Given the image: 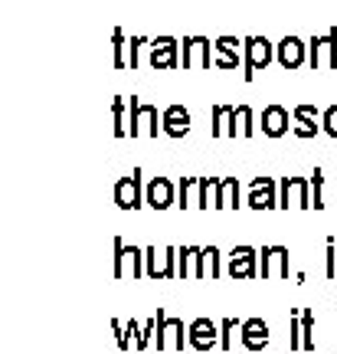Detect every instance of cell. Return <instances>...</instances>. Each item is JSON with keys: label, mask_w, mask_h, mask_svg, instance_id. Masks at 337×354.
<instances>
[{"label": "cell", "mask_w": 337, "mask_h": 354, "mask_svg": "<svg viewBox=\"0 0 337 354\" xmlns=\"http://www.w3.org/2000/svg\"><path fill=\"white\" fill-rule=\"evenodd\" d=\"M272 59H275V46L265 37L242 39V79H246V82H252L256 73H262Z\"/></svg>", "instance_id": "obj_1"}, {"label": "cell", "mask_w": 337, "mask_h": 354, "mask_svg": "<svg viewBox=\"0 0 337 354\" xmlns=\"http://www.w3.org/2000/svg\"><path fill=\"white\" fill-rule=\"evenodd\" d=\"M128 109H131V128H128L131 138H157V131H164L157 105H148V102H141L131 95Z\"/></svg>", "instance_id": "obj_2"}, {"label": "cell", "mask_w": 337, "mask_h": 354, "mask_svg": "<svg viewBox=\"0 0 337 354\" xmlns=\"http://www.w3.org/2000/svg\"><path fill=\"white\" fill-rule=\"evenodd\" d=\"M115 279H137V276H148V259L137 246H128L125 240L115 236Z\"/></svg>", "instance_id": "obj_3"}, {"label": "cell", "mask_w": 337, "mask_h": 354, "mask_svg": "<svg viewBox=\"0 0 337 354\" xmlns=\"http://www.w3.org/2000/svg\"><path fill=\"white\" fill-rule=\"evenodd\" d=\"M278 207H301V210H311V177H282L278 184Z\"/></svg>", "instance_id": "obj_4"}, {"label": "cell", "mask_w": 337, "mask_h": 354, "mask_svg": "<svg viewBox=\"0 0 337 354\" xmlns=\"http://www.w3.org/2000/svg\"><path fill=\"white\" fill-rule=\"evenodd\" d=\"M148 63L151 69H177L180 66V39L177 37H157L148 43Z\"/></svg>", "instance_id": "obj_5"}, {"label": "cell", "mask_w": 337, "mask_h": 354, "mask_svg": "<svg viewBox=\"0 0 337 354\" xmlns=\"http://www.w3.org/2000/svg\"><path fill=\"white\" fill-rule=\"evenodd\" d=\"M141 167H135L128 177H122L118 184H115V203L122 207V210H137V207H144V184H141Z\"/></svg>", "instance_id": "obj_6"}, {"label": "cell", "mask_w": 337, "mask_h": 354, "mask_svg": "<svg viewBox=\"0 0 337 354\" xmlns=\"http://www.w3.org/2000/svg\"><path fill=\"white\" fill-rule=\"evenodd\" d=\"M210 53L213 43L206 37H184V43H180V63H184V69H210Z\"/></svg>", "instance_id": "obj_7"}, {"label": "cell", "mask_w": 337, "mask_h": 354, "mask_svg": "<svg viewBox=\"0 0 337 354\" xmlns=\"http://www.w3.org/2000/svg\"><path fill=\"white\" fill-rule=\"evenodd\" d=\"M177 256H180V246H164L161 253L151 246L144 250V259H148V276L151 279H177Z\"/></svg>", "instance_id": "obj_8"}, {"label": "cell", "mask_w": 337, "mask_h": 354, "mask_svg": "<svg viewBox=\"0 0 337 354\" xmlns=\"http://www.w3.org/2000/svg\"><path fill=\"white\" fill-rule=\"evenodd\" d=\"M275 59H278L282 69H301V66L308 63V43L301 37H295V33H288L275 46Z\"/></svg>", "instance_id": "obj_9"}, {"label": "cell", "mask_w": 337, "mask_h": 354, "mask_svg": "<svg viewBox=\"0 0 337 354\" xmlns=\"http://www.w3.org/2000/svg\"><path fill=\"white\" fill-rule=\"evenodd\" d=\"M144 203L154 210H167L177 207V184L171 177H151L148 187H144Z\"/></svg>", "instance_id": "obj_10"}, {"label": "cell", "mask_w": 337, "mask_h": 354, "mask_svg": "<svg viewBox=\"0 0 337 354\" xmlns=\"http://www.w3.org/2000/svg\"><path fill=\"white\" fill-rule=\"evenodd\" d=\"M226 272H229L233 279L259 276V250H256V246H236V250L229 253V266H226Z\"/></svg>", "instance_id": "obj_11"}, {"label": "cell", "mask_w": 337, "mask_h": 354, "mask_svg": "<svg viewBox=\"0 0 337 354\" xmlns=\"http://www.w3.org/2000/svg\"><path fill=\"white\" fill-rule=\"evenodd\" d=\"M210 115H213V125H210L213 138H236V135H242L236 105H213Z\"/></svg>", "instance_id": "obj_12"}, {"label": "cell", "mask_w": 337, "mask_h": 354, "mask_svg": "<svg viewBox=\"0 0 337 354\" xmlns=\"http://www.w3.org/2000/svg\"><path fill=\"white\" fill-rule=\"evenodd\" d=\"M246 207H252V210H272V207H278V184L272 177H252Z\"/></svg>", "instance_id": "obj_13"}, {"label": "cell", "mask_w": 337, "mask_h": 354, "mask_svg": "<svg viewBox=\"0 0 337 354\" xmlns=\"http://www.w3.org/2000/svg\"><path fill=\"white\" fill-rule=\"evenodd\" d=\"M262 279H288V250L285 246H262L259 253Z\"/></svg>", "instance_id": "obj_14"}, {"label": "cell", "mask_w": 337, "mask_h": 354, "mask_svg": "<svg viewBox=\"0 0 337 354\" xmlns=\"http://www.w3.org/2000/svg\"><path fill=\"white\" fill-rule=\"evenodd\" d=\"M213 50H216V66L220 69H239L242 66V39L216 37L213 39Z\"/></svg>", "instance_id": "obj_15"}, {"label": "cell", "mask_w": 337, "mask_h": 354, "mask_svg": "<svg viewBox=\"0 0 337 354\" xmlns=\"http://www.w3.org/2000/svg\"><path fill=\"white\" fill-rule=\"evenodd\" d=\"M184 322L180 318H167L157 308V348H184Z\"/></svg>", "instance_id": "obj_16"}, {"label": "cell", "mask_w": 337, "mask_h": 354, "mask_svg": "<svg viewBox=\"0 0 337 354\" xmlns=\"http://www.w3.org/2000/svg\"><path fill=\"white\" fill-rule=\"evenodd\" d=\"M161 128H164V135L167 138H184L190 131V112L184 109V105H167L161 112Z\"/></svg>", "instance_id": "obj_17"}, {"label": "cell", "mask_w": 337, "mask_h": 354, "mask_svg": "<svg viewBox=\"0 0 337 354\" xmlns=\"http://www.w3.org/2000/svg\"><path fill=\"white\" fill-rule=\"evenodd\" d=\"M187 342L193 344L197 351H206V348H213V344H220V328H216V322H210V318H197V322H190Z\"/></svg>", "instance_id": "obj_18"}, {"label": "cell", "mask_w": 337, "mask_h": 354, "mask_svg": "<svg viewBox=\"0 0 337 354\" xmlns=\"http://www.w3.org/2000/svg\"><path fill=\"white\" fill-rule=\"evenodd\" d=\"M291 118L298 122V125L291 128V131H295V138H314L318 131H325V128L318 125L325 115H318V109H314V105H298V109L291 112Z\"/></svg>", "instance_id": "obj_19"}, {"label": "cell", "mask_w": 337, "mask_h": 354, "mask_svg": "<svg viewBox=\"0 0 337 354\" xmlns=\"http://www.w3.org/2000/svg\"><path fill=\"white\" fill-rule=\"evenodd\" d=\"M193 276L197 279H220L223 276V266H220V250L216 246H197V259H193Z\"/></svg>", "instance_id": "obj_20"}, {"label": "cell", "mask_w": 337, "mask_h": 354, "mask_svg": "<svg viewBox=\"0 0 337 354\" xmlns=\"http://www.w3.org/2000/svg\"><path fill=\"white\" fill-rule=\"evenodd\" d=\"M288 109L285 105H265L262 109V135L269 138H282L288 135Z\"/></svg>", "instance_id": "obj_21"}, {"label": "cell", "mask_w": 337, "mask_h": 354, "mask_svg": "<svg viewBox=\"0 0 337 354\" xmlns=\"http://www.w3.org/2000/svg\"><path fill=\"white\" fill-rule=\"evenodd\" d=\"M239 331H242V344H246L249 351H259V348L269 344V325H265L262 318H246V322L239 325Z\"/></svg>", "instance_id": "obj_22"}, {"label": "cell", "mask_w": 337, "mask_h": 354, "mask_svg": "<svg viewBox=\"0 0 337 354\" xmlns=\"http://www.w3.org/2000/svg\"><path fill=\"white\" fill-rule=\"evenodd\" d=\"M239 203V180L236 177H223L220 190H216V210H236Z\"/></svg>", "instance_id": "obj_23"}, {"label": "cell", "mask_w": 337, "mask_h": 354, "mask_svg": "<svg viewBox=\"0 0 337 354\" xmlns=\"http://www.w3.org/2000/svg\"><path fill=\"white\" fill-rule=\"evenodd\" d=\"M220 180H223V177H200V184H197V207H200V210L216 207V190H220Z\"/></svg>", "instance_id": "obj_24"}, {"label": "cell", "mask_w": 337, "mask_h": 354, "mask_svg": "<svg viewBox=\"0 0 337 354\" xmlns=\"http://www.w3.org/2000/svg\"><path fill=\"white\" fill-rule=\"evenodd\" d=\"M112 66L115 69H128V37L122 26L112 30Z\"/></svg>", "instance_id": "obj_25"}, {"label": "cell", "mask_w": 337, "mask_h": 354, "mask_svg": "<svg viewBox=\"0 0 337 354\" xmlns=\"http://www.w3.org/2000/svg\"><path fill=\"white\" fill-rule=\"evenodd\" d=\"M197 184H200V177H184V180H177V207H180V210L197 207Z\"/></svg>", "instance_id": "obj_26"}, {"label": "cell", "mask_w": 337, "mask_h": 354, "mask_svg": "<svg viewBox=\"0 0 337 354\" xmlns=\"http://www.w3.org/2000/svg\"><path fill=\"white\" fill-rule=\"evenodd\" d=\"M128 99L125 95H118V99L112 102V122H115V138H125L128 128H131V122H128Z\"/></svg>", "instance_id": "obj_27"}, {"label": "cell", "mask_w": 337, "mask_h": 354, "mask_svg": "<svg viewBox=\"0 0 337 354\" xmlns=\"http://www.w3.org/2000/svg\"><path fill=\"white\" fill-rule=\"evenodd\" d=\"M193 259H197V246H180V256H177V279L193 276Z\"/></svg>", "instance_id": "obj_28"}, {"label": "cell", "mask_w": 337, "mask_h": 354, "mask_svg": "<svg viewBox=\"0 0 337 354\" xmlns=\"http://www.w3.org/2000/svg\"><path fill=\"white\" fill-rule=\"evenodd\" d=\"M301 348L314 351V308H305L301 315Z\"/></svg>", "instance_id": "obj_29"}, {"label": "cell", "mask_w": 337, "mask_h": 354, "mask_svg": "<svg viewBox=\"0 0 337 354\" xmlns=\"http://www.w3.org/2000/svg\"><path fill=\"white\" fill-rule=\"evenodd\" d=\"M311 203H314V210L325 207V171L321 167H314V174H311Z\"/></svg>", "instance_id": "obj_30"}, {"label": "cell", "mask_w": 337, "mask_h": 354, "mask_svg": "<svg viewBox=\"0 0 337 354\" xmlns=\"http://www.w3.org/2000/svg\"><path fill=\"white\" fill-rule=\"evenodd\" d=\"M325 66L337 69V26H331L325 33Z\"/></svg>", "instance_id": "obj_31"}, {"label": "cell", "mask_w": 337, "mask_h": 354, "mask_svg": "<svg viewBox=\"0 0 337 354\" xmlns=\"http://www.w3.org/2000/svg\"><path fill=\"white\" fill-rule=\"evenodd\" d=\"M239 109V128H242V138H252L256 135V118H252L249 105H236Z\"/></svg>", "instance_id": "obj_32"}, {"label": "cell", "mask_w": 337, "mask_h": 354, "mask_svg": "<svg viewBox=\"0 0 337 354\" xmlns=\"http://www.w3.org/2000/svg\"><path fill=\"white\" fill-rule=\"evenodd\" d=\"M144 43H148L144 37H131V43H128V66L131 69H137V63H141V46Z\"/></svg>", "instance_id": "obj_33"}, {"label": "cell", "mask_w": 337, "mask_h": 354, "mask_svg": "<svg viewBox=\"0 0 337 354\" xmlns=\"http://www.w3.org/2000/svg\"><path fill=\"white\" fill-rule=\"evenodd\" d=\"M325 276L337 279V240H327V266H325Z\"/></svg>", "instance_id": "obj_34"}, {"label": "cell", "mask_w": 337, "mask_h": 354, "mask_svg": "<svg viewBox=\"0 0 337 354\" xmlns=\"http://www.w3.org/2000/svg\"><path fill=\"white\" fill-rule=\"evenodd\" d=\"M321 128H325V135L337 138V105H331V109L325 112V118H321Z\"/></svg>", "instance_id": "obj_35"}, {"label": "cell", "mask_w": 337, "mask_h": 354, "mask_svg": "<svg viewBox=\"0 0 337 354\" xmlns=\"http://www.w3.org/2000/svg\"><path fill=\"white\" fill-rule=\"evenodd\" d=\"M242 322H236V318H226L223 325H220V348H229V335L239 328Z\"/></svg>", "instance_id": "obj_36"}, {"label": "cell", "mask_w": 337, "mask_h": 354, "mask_svg": "<svg viewBox=\"0 0 337 354\" xmlns=\"http://www.w3.org/2000/svg\"><path fill=\"white\" fill-rule=\"evenodd\" d=\"M154 328H157V318H151V322H144V325H141V335L135 338L137 348H148V342H151V335H154Z\"/></svg>", "instance_id": "obj_37"}, {"label": "cell", "mask_w": 337, "mask_h": 354, "mask_svg": "<svg viewBox=\"0 0 337 354\" xmlns=\"http://www.w3.org/2000/svg\"><path fill=\"white\" fill-rule=\"evenodd\" d=\"M334 344H337V342H334Z\"/></svg>", "instance_id": "obj_38"}]
</instances>
